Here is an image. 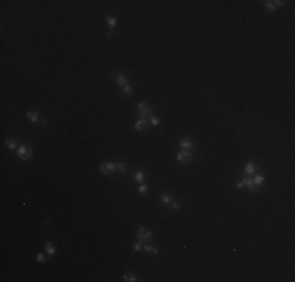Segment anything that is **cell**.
<instances>
[{"mask_svg": "<svg viewBox=\"0 0 295 282\" xmlns=\"http://www.w3.org/2000/svg\"><path fill=\"white\" fill-rule=\"evenodd\" d=\"M115 164H116V171H119V173H126V171H127V164H126V163L118 161V163H115Z\"/></svg>", "mask_w": 295, "mask_h": 282, "instance_id": "ac0fdd59", "label": "cell"}, {"mask_svg": "<svg viewBox=\"0 0 295 282\" xmlns=\"http://www.w3.org/2000/svg\"><path fill=\"white\" fill-rule=\"evenodd\" d=\"M151 124H152L154 127H157V126L160 124V121H159V118H156V116H152V118H151Z\"/></svg>", "mask_w": 295, "mask_h": 282, "instance_id": "484cf974", "label": "cell"}, {"mask_svg": "<svg viewBox=\"0 0 295 282\" xmlns=\"http://www.w3.org/2000/svg\"><path fill=\"white\" fill-rule=\"evenodd\" d=\"M122 279H124V280H127V282H135V280H138V279H137V276H135L134 273H126V274H124V277H122Z\"/></svg>", "mask_w": 295, "mask_h": 282, "instance_id": "ffe728a7", "label": "cell"}, {"mask_svg": "<svg viewBox=\"0 0 295 282\" xmlns=\"http://www.w3.org/2000/svg\"><path fill=\"white\" fill-rule=\"evenodd\" d=\"M144 177H146V176H144L143 171H137V173H135V182L143 183V182H144Z\"/></svg>", "mask_w": 295, "mask_h": 282, "instance_id": "e0dca14e", "label": "cell"}, {"mask_svg": "<svg viewBox=\"0 0 295 282\" xmlns=\"http://www.w3.org/2000/svg\"><path fill=\"white\" fill-rule=\"evenodd\" d=\"M171 201H173V196H171L170 193H163L160 196V202L162 204H171Z\"/></svg>", "mask_w": 295, "mask_h": 282, "instance_id": "9a60e30c", "label": "cell"}, {"mask_svg": "<svg viewBox=\"0 0 295 282\" xmlns=\"http://www.w3.org/2000/svg\"><path fill=\"white\" fill-rule=\"evenodd\" d=\"M137 240H138V243H141V245L149 243V241L152 240V232L148 229V227L141 226V227L138 229V232H137Z\"/></svg>", "mask_w": 295, "mask_h": 282, "instance_id": "6da1fadb", "label": "cell"}, {"mask_svg": "<svg viewBox=\"0 0 295 282\" xmlns=\"http://www.w3.org/2000/svg\"><path fill=\"white\" fill-rule=\"evenodd\" d=\"M170 205L173 207L174 210H179V208H181V202H179V201H174V199L171 201V204H170Z\"/></svg>", "mask_w": 295, "mask_h": 282, "instance_id": "d4e9b609", "label": "cell"}, {"mask_svg": "<svg viewBox=\"0 0 295 282\" xmlns=\"http://www.w3.org/2000/svg\"><path fill=\"white\" fill-rule=\"evenodd\" d=\"M99 171H101L102 174L108 176V174H112V173L116 171V164L112 163V161H105V163H102L101 166H99Z\"/></svg>", "mask_w": 295, "mask_h": 282, "instance_id": "8992f818", "label": "cell"}, {"mask_svg": "<svg viewBox=\"0 0 295 282\" xmlns=\"http://www.w3.org/2000/svg\"><path fill=\"white\" fill-rule=\"evenodd\" d=\"M134 129H135L137 132H144V130L148 129V121H146V119H140V121H137V122L134 124Z\"/></svg>", "mask_w": 295, "mask_h": 282, "instance_id": "30bf717a", "label": "cell"}, {"mask_svg": "<svg viewBox=\"0 0 295 282\" xmlns=\"http://www.w3.org/2000/svg\"><path fill=\"white\" fill-rule=\"evenodd\" d=\"M141 248H143V246H141V243H137V245H134V251H135V252L141 251Z\"/></svg>", "mask_w": 295, "mask_h": 282, "instance_id": "4316f807", "label": "cell"}, {"mask_svg": "<svg viewBox=\"0 0 295 282\" xmlns=\"http://www.w3.org/2000/svg\"><path fill=\"white\" fill-rule=\"evenodd\" d=\"M245 186H247L251 193H256V186L253 185V179H251V176H243L242 180L237 183V188H239V190H242V188H245Z\"/></svg>", "mask_w": 295, "mask_h": 282, "instance_id": "3957f363", "label": "cell"}, {"mask_svg": "<svg viewBox=\"0 0 295 282\" xmlns=\"http://www.w3.org/2000/svg\"><path fill=\"white\" fill-rule=\"evenodd\" d=\"M115 83L122 89V88H124L126 85H127V75L126 74H122V72H119V74H116L115 75Z\"/></svg>", "mask_w": 295, "mask_h": 282, "instance_id": "52a82bcc", "label": "cell"}, {"mask_svg": "<svg viewBox=\"0 0 295 282\" xmlns=\"http://www.w3.org/2000/svg\"><path fill=\"white\" fill-rule=\"evenodd\" d=\"M179 147L184 149V151H192V147H193V141H192L190 138H182V139H181V143H179Z\"/></svg>", "mask_w": 295, "mask_h": 282, "instance_id": "9c48e42d", "label": "cell"}, {"mask_svg": "<svg viewBox=\"0 0 295 282\" xmlns=\"http://www.w3.org/2000/svg\"><path fill=\"white\" fill-rule=\"evenodd\" d=\"M137 111L138 114L143 118V119H146V118H152V108L149 107V104H146V102H138L137 105Z\"/></svg>", "mask_w": 295, "mask_h": 282, "instance_id": "7a4b0ae2", "label": "cell"}, {"mask_svg": "<svg viewBox=\"0 0 295 282\" xmlns=\"http://www.w3.org/2000/svg\"><path fill=\"white\" fill-rule=\"evenodd\" d=\"M132 91H134V88H132V85H126L124 88H122V94H126V96H132Z\"/></svg>", "mask_w": 295, "mask_h": 282, "instance_id": "7402d4cb", "label": "cell"}, {"mask_svg": "<svg viewBox=\"0 0 295 282\" xmlns=\"http://www.w3.org/2000/svg\"><path fill=\"white\" fill-rule=\"evenodd\" d=\"M264 182H265V176H264V174H256V176L253 177V185H254L256 188H258V186H262Z\"/></svg>", "mask_w": 295, "mask_h": 282, "instance_id": "8fae6325", "label": "cell"}, {"mask_svg": "<svg viewBox=\"0 0 295 282\" xmlns=\"http://www.w3.org/2000/svg\"><path fill=\"white\" fill-rule=\"evenodd\" d=\"M17 157H19L20 160H30V158L33 157V149L22 144V146L17 149Z\"/></svg>", "mask_w": 295, "mask_h": 282, "instance_id": "5b68a950", "label": "cell"}, {"mask_svg": "<svg viewBox=\"0 0 295 282\" xmlns=\"http://www.w3.org/2000/svg\"><path fill=\"white\" fill-rule=\"evenodd\" d=\"M27 118H29L32 122H38V119H39V113H38L36 110H30V111L27 113Z\"/></svg>", "mask_w": 295, "mask_h": 282, "instance_id": "4fadbf2b", "label": "cell"}, {"mask_svg": "<svg viewBox=\"0 0 295 282\" xmlns=\"http://www.w3.org/2000/svg\"><path fill=\"white\" fill-rule=\"evenodd\" d=\"M105 20H107V25H108V28H110V30H113V28L116 27V19H115L113 16H107V19H105Z\"/></svg>", "mask_w": 295, "mask_h": 282, "instance_id": "2e32d148", "label": "cell"}, {"mask_svg": "<svg viewBox=\"0 0 295 282\" xmlns=\"http://www.w3.org/2000/svg\"><path fill=\"white\" fill-rule=\"evenodd\" d=\"M7 146H8L11 151H14V149L17 147V143H16V139H14V138H8V139H7Z\"/></svg>", "mask_w": 295, "mask_h": 282, "instance_id": "d6986e66", "label": "cell"}, {"mask_svg": "<svg viewBox=\"0 0 295 282\" xmlns=\"http://www.w3.org/2000/svg\"><path fill=\"white\" fill-rule=\"evenodd\" d=\"M46 260H47V257H46L42 252H39V254L36 255V262H39V263H44Z\"/></svg>", "mask_w": 295, "mask_h": 282, "instance_id": "cb8c5ba5", "label": "cell"}, {"mask_svg": "<svg viewBox=\"0 0 295 282\" xmlns=\"http://www.w3.org/2000/svg\"><path fill=\"white\" fill-rule=\"evenodd\" d=\"M176 158H178L179 163L187 164V163H190V161L193 160V154H192V151H184V149H181V151L178 152Z\"/></svg>", "mask_w": 295, "mask_h": 282, "instance_id": "277c9868", "label": "cell"}, {"mask_svg": "<svg viewBox=\"0 0 295 282\" xmlns=\"http://www.w3.org/2000/svg\"><path fill=\"white\" fill-rule=\"evenodd\" d=\"M138 193H140L141 196H144V194L148 193V185H146V183H141V185L138 186Z\"/></svg>", "mask_w": 295, "mask_h": 282, "instance_id": "603a6c76", "label": "cell"}, {"mask_svg": "<svg viewBox=\"0 0 295 282\" xmlns=\"http://www.w3.org/2000/svg\"><path fill=\"white\" fill-rule=\"evenodd\" d=\"M46 252L52 257V255H55V254H57V248H55L51 241H47V243H46Z\"/></svg>", "mask_w": 295, "mask_h": 282, "instance_id": "5bb4252c", "label": "cell"}, {"mask_svg": "<svg viewBox=\"0 0 295 282\" xmlns=\"http://www.w3.org/2000/svg\"><path fill=\"white\" fill-rule=\"evenodd\" d=\"M143 249H144L146 254H149V255H157V254H159V249H157L156 246H151L149 243H146V245L143 246Z\"/></svg>", "mask_w": 295, "mask_h": 282, "instance_id": "7c38bea8", "label": "cell"}, {"mask_svg": "<svg viewBox=\"0 0 295 282\" xmlns=\"http://www.w3.org/2000/svg\"><path fill=\"white\" fill-rule=\"evenodd\" d=\"M264 6H265L268 11H275V10H276V6H275V3L272 2V0H267V2H264Z\"/></svg>", "mask_w": 295, "mask_h": 282, "instance_id": "44dd1931", "label": "cell"}, {"mask_svg": "<svg viewBox=\"0 0 295 282\" xmlns=\"http://www.w3.org/2000/svg\"><path fill=\"white\" fill-rule=\"evenodd\" d=\"M256 173V163L254 161H248L245 164V169H243V176H253Z\"/></svg>", "mask_w": 295, "mask_h": 282, "instance_id": "ba28073f", "label": "cell"}]
</instances>
